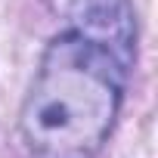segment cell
<instances>
[{
  "label": "cell",
  "mask_w": 158,
  "mask_h": 158,
  "mask_svg": "<svg viewBox=\"0 0 158 158\" xmlns=\"http://www.w3.org/2000/svg\"><path fill=\"white\" fill-rule=\"evenodd\" d=\"M124 77V65L74 31L53 37L19 112L25 152L31 158H96L118 121Z\"/></svg>",
  "instance_id": "6da1fadb"
},
{
  "label": "cell",
  "mask_w": 158,
  "mask_h": 158,
  "mask_svg": "<svg viewBox=\"0 0 158 158\" xmlns=\"http://www.w3.org/2000/svg\"><path fill=\"white\" fill-rule=\"evenodd\" d=\"M71 31L130 68L136 53V13L130 0H71Z\"/></svg>",
  "instance_id": "7a4b0ae2"
}]
</instances>
